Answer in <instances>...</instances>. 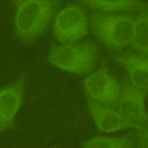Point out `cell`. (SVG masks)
Wrapping results in <instances>:
<instances>
[{
	"mask_svg": "<svg viewBox=\"0 0 148 148\" xmlns=\"http://www.w3.org/2000/svg\"><path fill=\"white\" fill-rule=\"evenodd\" d=\"M131 49L148 57V9L137 14Z\"/></svg>",
	"mask_w": 148,
	"mask_h": 148,
	"instance_id": "12",
	"label": "cell"
},
{
	"mask_svg": "<svg viewBox=\"0 0 148 148\" xmlns=\"http://www.w3.org/2000/svg\"><path fill=\"white\" fill-rule=\"evenodd\" d=\"M136 136L137 147L148 148V131H137Z\"/></svg>",
	"mask_w": 148,
	"mask_h": 148,
	"instance_id": "13",
	"label": "cell"
},
{
	"mask_svg": "<svg viewBox=\"0 0 148 148\" xmlns=\"http://www.w3.org/2000/svg\"><path fill=\"white\" fill-rule=\"evenodd\" d=\"M84 148H133L137 147L136 136L130 133L121 137L97 136L82 144Z\"/></svg>",
	"mask_w": 148,
	"mask_h": 148,
	"instance_id": "11",
	"label": "cell"
},
{
	"mask_svg": "<svg viewBox=\"0 0 148 148\" xmlns=\"http://www.w3.org/2000/svg\"><path fill=\"white\" fill-rule=\"evenodd\" d=\"M89 17L79 4L71 3L57 13L52 23L55 40L59 44L78 42L87 36Z\"/></svg>",
	"mask_w": 148,
	"mask_h": 148,
	"instance_id": "5",
	"label": "cell"
},
{
	"mask_svg": "<svg viewBox=\"0 0 148 148\" xmlns=\"http://www.w3.org/2000/svg\"><path fill=\"white\" fill-rule=\"evenodd\" d=\"M101 49L92 41L73 43L53 44L46 61L60 70L77 75L91 73L99 59Z\"/></svg>",
	"mask_w": 148,
	"mask_h": 148,
	"instance_id": "3",
	"label": "cell"
},
{
	"mask_svg": "<svg viewBox=\"0 0 148 148\" xmlns=\"http://www.w3.org/2000/svg\"><path fill=\"white\" fill-rule=\"evenodd\" d=\"M26 75L19 74L14 82L0 90V134L17 128L16 116L23 105Z\"/></svg>",
	"mask_w": 148,
	"mask_h": 148,
	"instance_id": "6",
	"label": "cell"
},
{
	"mask_svg": "<svg viewBox=\"0 0 148 148\" xmlns=\"http://www.w3.org/2000/svg\"><path fill=\"white\" fill-rule=\"evenodd\" d=\"M122 91L117 109L128 121L148 131V112L145 101L148 94L135 87L125 76L121 80Z\"/></svg>",
	"mask_w": 148,
	"mask_h": 148,
	"instance_id": "7",
	"label": "cell"
},
{
	"mask_svg": "<svg viewBox=\"0 0 148 148\" xmlns=\"http://www.w3.org/2000/svg\"><path fill=\"white\" fill-rule=\"evenodd\" d=\"M136 14L93 11L89 17V28L110 51L117 53L131 46L135 32Z\"/></svg>",
	"mask_w": 148,
	"mask_h": 148,
	"instance_id": "2",
	"label": "cell"
},
{
	"mask_svg": "<svg viewBox=\"0 0 148 148\" xmlns=\"http://www.w3.org/2000/svg\"><path fill=\"white\" fill-rule=\"evenodd\" d=\"M82 87L87 98L117 108L122 91L121 82L110 72L106 59L101 61L97 70L84 79Z\"/></svg>",
	"mask_w": 148,
	"mask_h": 148,
	"instance_id": "4",
	"label": "cell"
},
{
	"mask_svg": "<svg viewBox=\"0 0 148 148\" xmlns=\"http://www.w3.org/2000/svg\"><path fill=\"white\" fill-rule=\"evenodd\" d=\"M14 8V33L31 46L45 34L61 6L60 0H11Z\"/></svg>",
	"mask_w": 148,
	"mask_h": 148,
	"instance_id": "1",
	"label": "cell"
},
{
	"mask_svg": "<svg viewBox=\"0 0 148 148\" xmlns=\"http://www.w3.org/2000/svg\"><path fill=\"white\" fill-rule=\"evenodd\" d=\"M77 3L104 13H139L148 9V3L143 0H75Z\"/></svg>",
	"mask_w": 148,
	"mask_h": 148,
	"instance_id": "10",
	"label": "cell"
},
{
	"mask_svg": "<svg viewBox=\"0 0 148 148\" xmlns=\"http://www.w3.org/2000/svg\"><path fill=\"white\" fill-rule=\"evenodd\" d=\"M87 106L97 130L100 133H114L129 129L144 130L142 127L125 119L117 108L97 103L89 98H87Z\"/></svg>",
	"mask_w": 148,
	"mask_h": 148,
	"instance_id": "8",
	"label": "cell"
},
{
	"mask_svg": "<svg viewBox=\"0 0 148 148\" xmlns=\"http://www.w3.org/2000/svg\"><path fill=\"white\" fill-rule=\"evenodd\" d=\"M110 59L124 69L135 87L148 94V57L130 49L112 53Z\"/></svg>",
	"mask_w": 148,
	"mask_h": 148,
	"instance_id": "9",
	"label": "cell"
}]
</instances>
